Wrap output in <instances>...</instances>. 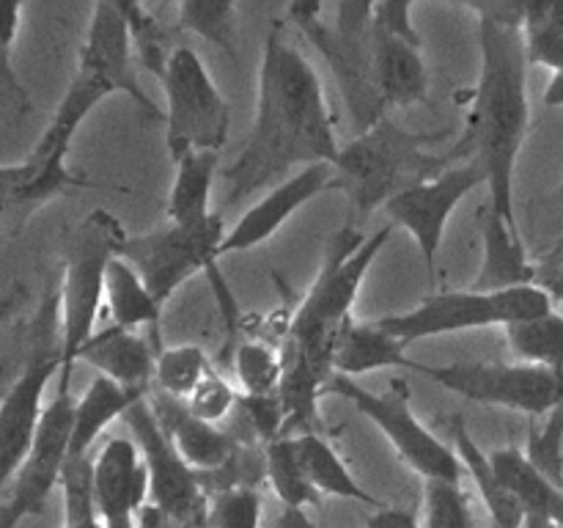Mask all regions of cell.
I'll use <instances>...</instances> for the list:
<instances>
[{"label":"cell","instance_id":"6da1fadb","mask_svg":"<svg viewBox=\"0 0 563 528\" xmlns=\"http://www.w3.org/2000/svg\"><path fill=\"white\" fill-rule=\"evenodd\" d=\"M333 113L322 80L300 50L284 42L280 20H273L258 61V99L251 138L234 165L223 170L234 204L273 185L295 168L339 160Z\"/></svg>","mask_w":563,"mask_h":528},{"label":"cell","instance_id":"7a4b0ae2","mask_svg":"<svg viewBox=\"0 0 563 528\" xmlns=\"http://www.w3.org/2000/svg\"><path fill=\"white\" fill-rule=\"evenodd\" d=\"M478 16L482 69L471 91L465 138L445 157L476 160L487 176V204L511 226L515 212V170L531 127L528 105V58L522 44V0L467 3Z\"/></svg>","mask_w":563,"mask_h":528},{"label":"cell","instance_id":"3957f363","mask_svg":"<svg viewBox=\"0 0 563 528\" xmlns=\"http://www.w3.org/2000/svg\"><path fill=\"white\" fill-rule=\"evenodd\" d=\"M440 138V132L405 130L399 121L385 116L372 130L341 146L339 160L333 163L330 190L344 193L361 215L385 209L390 198L454 165L445 154H427V146Z\"/></svg>","mask_w":563,"mask_h":528},{"label":"cell","instance_id":"277c9868","mask_svg":"<svg viewBox=\"0 0 563 528\" xmlns=\"http://www.w3.org/2000/svg\"><path fill=\"white\" fill-rule=\"evenodd\" d=\"M372 9L374 3H350V0L335 3L330 16H324L328 11L322 3H306V0L286 9V16L300 28L302 36L328 64L355 135L372 130L379 119L388 116L374 82Z\"/></svg>","mask_w":563,"mask_h":528},{"label":"cell","instance_id":"5b68a950","mask_svg":"<svg viewBox=\"0 0 563 528\" xmlns=\"http://www.w3.org/2000/svg\"><path fill=\"white\" fill-rule=\"evenodd\" d=\"M124 229L104 209H93L77 223L64 248V275L58 289L60 374L58 388L69 391L77 355L97 333L99 308L104 302L108 267L119 256Z\"/></svg>","mask_w":563,"mask_h":528},{"label":"cell","instance_id":"8992f818","mask_svg":"<svg viewBox=\"0 0 563 528\" xmlns=\"http://www.w3.org/2000/svg\"><path fill=\"white\" fill-rule=\"evenodd\" d=\"M55 374H60V322L58 295H49L33 319L22 369L0 394V493L14 482L31 451L47 410L44 391Z\"/></svg>","mask_w":563,"mask_h":528},{"label":"cell","instance_id":"52a82bcc","mask_svg":"<svg viewBox=\"0 0 563 528\" xmlns=\"http://www.w3.org/2000/svg\"><path fill=\"white\" fill-rule=\"evenodd\" d=\"M553 311V297L537 284L511 286V289L484 292L473 289H451V292H432L423 297L412 311L388 314L374 322L385 333L396 336L405 344L412 341L434 339L445 333H465L473 328H489V324H509L528 322V319L544 317Z\"/></svg>","mask_w":563,"mask_h":528},{"label":"cell","instance_id":"ba28073f","mask_svg":"<svg viewBox=\"0 0 563 528\" xmlns=\"http://www.w3.org/2000/svg\"><path fill=\"white\" fill-rule=\"evenodd\" d=\"M324 394L341 396L355 405V410L388 438L401 462L418 476H423V482L462 484L465 468H462L454 446H445L432 429L418 421L410 405V385L405 380H394L385 391H368L357 380L333 374Z\"/></svg>","mask_w":563,"mask_h":528},{"label":"cell","instance_id":"9c48e42d","mask_svg":"<svg viewBox=\"0 0 563 528\" xmlns=\"http://www.w3.org/2000/svg\"><path fill=\"white\" fill-rule=\"evenodd\" d=\"M165 91V146L170 160L190 152H214L229 141L231 108L214 86L201 55L190 47H176L163 75Z\"/></svg>","mask_w":563,"mask_h":528},{"label":"cell","instance_id":"30bf717a","mask_svg":"<svg viewBox=\"0 0 563 528\" xmlns=\"http://www.w3.org/2000/svg\"><path fill=\"white\" fill-rule=\"evenodd\" d=\"M390 231H394V226L388 223L379 231H374L372 237H366L357 229L344 226L328 242L322 267H319L306 300L297 306L295 317L289 322L295 328L308 330V333L339 339L341 328L352 317V306H355L357 295H361V286L366 280L368 270L377 262L383 248L388 245Z\"/></svg>","mask_w":563,"mask_h":528},{"label":"cell","instance_id":"8fae6325","mask_svg":"<svg viewBox=\"0 0 563 528\" xmlns=\"http://www.w3.org/2000/svg\"><path fill=\"white\" fill-rule=\"evenodd\" d=\"M225 240V223L220 212L198 226H165L148 234L124 237L119 258H124L143 278L159 302H168L179 286L196 273L218 267L220 245Z\"/></svg>","mask_w":563,"mask_h":528},{"label":"cell","instance_id":"7c38bea8","mask_svg":"<svg viewBox=\"0 0 563 528\" xmlns=\"http://www.w3.org/2000/svg\"><path fill=\"white\" fill-rule=\"evenodd\" d=\"M421 374L467 402L506 407L533 418L548 416L563 402V380L526 363H423Z\"/></svg>","mask_w":563,"mask_h":528},{"label":"cell","instance_id":"4fadbf2b","mask_svg":"<svg viewBox=\"0 0 563 528\" xmlns=\"http://www.w3.org/2000/svg\"><path fill=\"white\" fill-rule=\"evenodd\" d=\"M132 429L137 449L148 468V504L163 509L179 528L207 526L209 495L198 479L196 468L187 465L168 435L159 427L152 405L146 399L135 402L124 416Z\"/></svg>","mask_w":563,"mask_h":528},{"label":"cell","instance_id":"5bb4252c","mask_svg":"<svg viewBox=\"0 0 563 528\" xmlns=\"http://www.w3.org/2000/svg\"><path fill=\"white\" fill-rule=\"evenodd\" d=\"M482 185H487L482 165L476 160H462L385 204L390 226H399L416 240L423 256V267H427L429 286L438 284V256L449 218Z\"/></svg>","mask_w":563,"mask_h":528},{"label":"cell","instance_id":"9a60e30c","mask_svg":"<svg viewBox=\"0 0 563 528\" xmlns=\"http://www.w3.org/2000/svg\"><path fill=\"white\" fill-rule=\"evenodd\" d=\"M416 6L385 0L372 9L374 82L385 110L410 108L427 99L429 75L421 53V33L412 22Z\"/></svg>","mask_w":563,"mask_h":528},{"label":"cell","instance_id":"2e32d148","mask_svg":"<svg viewBox=\"0 0 563 528\" xmlns=\"http://www.w3.org/2000/svg\"><path fill=\"white\" fill-rule=\"evenodd\" d=\"M75 405V396L69 391L58 388L49 399L47 410H44L31 451H27L25 462L16 471L9 495L3 498V506L16 522H22L25 517L42 515L49 493L60 484V473H64L66 460H69Z\"/></svg>","mask_w":563,"mask_h":528},{"label":"cell","instance_id":"e0dca14e","mask_svg":"<svg viewBox=\"0 0 563 528\" xmlns=\"http://www.w3.org/2000/svg\"><path fill=\"white\" fill-rule=\"evenodd\" d=\"M75 187H93V182L75 174L66 157L31 152L22 163L0 165V237L22 234L38 209Z\"/></svg>","mask_w":563,"mask_h":528},{"label":"cell","instance_id":"ac0fdd59","mask_svg":"<svg viewBox=\"0 0 563 528\" xmlns=\"http://www.w3.org/2000/svg\"><path fill=\"white\" fill-rule=\"evenodd\" d=\"M77 64L102 75L115 88V94L130 97L146 113V119H165L163 110L154 105V99L143 91L141 80H137L135 53H132L130 31H126V20L119 3L93 6L86 38L77 53Z\"/></svg>","mask_w":563,"mask_h":528},{"label":"cell","instance_id":"d6986e66","mask_svg":"<svg viewBox=\"0 0 563 528\" xmlns=\"http://www.w3.org/2000/svg\"><path fill=\"white\" fill-rule=\"evenodd\" d=\"M93 498L104 528H135L148 504V468L135 440H104L93 457Z\"/></svg>","mask_w":563,"mask_h":528},{"label":"cell","instance_id":"ffe728a7","mask_svg":"<svg viewBox=\"0 0 563 528\" xmlns=\"http://www.w3.org/2000/svg\"><path fill=\"white\" fill-rule=\"evenodd\" d=\"M330 179H333V165L319 163L300 168L297 174H291L289 179H284L280 185H275L262 201L253 204L240 220H236L234 229L225 231V240L220 245L218 256H229V253H245L253 248L264 245L269 237H275L280 231V226L291 218L295 212H300L308 201L319 196V193L330 190Z\"/></svg>","mask_w":563,"mask_h":528},{"label":"cell","instance_id":"44dd1931","mask_svg":"<svg viewBox=\"0 0 563 528\" xmlns=\"http://www.w3.org/2000/svg\"><path fill=\"white\" fill-rule=\"evenodd\" d=\"M148 405H152L159 427L168 435L170 443L176 446L181 460L190 468H196L198 473L218 471L240 451L242 443L229 429L214 427V424H207L192 416L187 410L185 399H174V396L152 388L148 391Z\"/></svg>","mask_w":563,"mask_h":528},{"label":"cell","instance_id":"7402d4cb","mask_svg":"<svg viewBox=\"0 0 563 528\" xmlns=\"http://www.w3.org/2000/svg\"><path fill=\"white\" fill-rule=\"evenodd\" d=\"M478 226H482L484 258L482 270L467 289L493 295V292L511 289V286L537 284L539 267L528 262L520 231L511 229L489 204L478 209Z\"/></svg>","mask_w":563,"mask_h":528},{"label":"cell","instance_id":"603a6c76","mask_svg":"<svg viewBox=\"0 0 563 528\" xmlns=\"http://www.w3.org/2000/svg\"><path fill=\"white\" fill-rule=\"evenodd\" d=\"M77 361L97 369V374L124 385V388L148 394L154 388V363L157 352L152 350L148 339L137 336L135 330H121L108 324L104 330L88 339Z\"/></svg>","mask_w":563,"mask_h":528},{"label":"cell","instance_id":"cb8c5ba5","mask_svg":"<svg viewBox=\"0 0 563 528\" xmlns=\"http://www.w3.org/2000/svg\"><path fill=\"white\" fill-rule=\"evenodd\" d=\"M335 374L344 377H361L366 372H379V369H410L421 372L423 363L412 361L407 355V344L396 336L385 333L377 322H357L350 317L341 328L339 341L333 352Z\"/></svg>","mask_w":563,"mask_h":528},{"label":"cell","instance_id":"d4e9b609","mask_svg":"<svg viewBox=\"0 0 563 528\" xmlns=\"http://www.w3.org/2000/svg\"><path fill=\"white\" fill-rule=\"evenodd\" d=\"M449 432L451 440H454L456 457H460L462 468H465V473L471 476V482L476 484L478 495H482L495 528H526V509H522L520 501L511 495V490L500 482L493 462H489V454H484V451L478 449V443L473 440V435L467 432L465 421H462L460 416H451Z\"/></svg>","mask_w":563,"mask_h":528},{"label":"cell","instance_id":"484cf974","mask_svg":"<svg viewBox=\"0 0 563 528\" xmlns=\"http://www.w3.org/2000/svg\"><path fill=\"white\" fill-rule=\"evenodd\" d=\"M495 473L500 482L511 490L520 506L526 509L528 520H544L563 528V487L550 482L544 473L528 462L526 451L506 446L489 454Z\"/></svg>","mask_w":563,"mask_h":528},{"label":"cell","instance_id":"4316f807","mask_svg":"<svg viewBox=\"0 0 563 528\" xmlns=\"http://www.w3.org/2000/svg\"><path fill=\"white\" fill-rule=\"evenodd\" d=\"M148 394H137V391L124 388V385L113 383V380L97 377L86 388V394L77 399L75 405V424H71V446L69 457H88L99 435L115 421L124 418L135 402L146 399Z\"/></svg>","mask_w":563,"mask_h":528},{"label":"cell","instance_id":"83f0119b","mask_svg":"<svg viewBox=\"0 0 563 528\" xmlns=\"http://www.w3.org/2000/svg\"><path fill=\"white\" fill-rule=\"evenodd\" d=\"M220 154L214 152H190L176 160L174 187H170L168 215L170 226H198L212 218V185L218 174Z\"/></svg>","mask_w":563,"mask_h":528},{"label":"cell","instance_id":"f1b7e54d","mask_svg":"<svg viewBox=\"0 0 563 528\" xmlns=\"http://www.w3.org/2000/svg\"><path fill=\"white\" fill-rule=\"evenodd\" d=\"M297 449H300L308 479H311V484L317 487V493L322 495V498L330 495V498L355 501V504L372 506L374 512L388 506L379 498H374L363 484H357V479L352 476V471L346 468V462L341 460L339 451H335L333 443L324 440L322 435H297Z\"/></svg>","mask_w":563,"mask_h":528},{"label":"cell","instance_id":"f546056e","mask_svg":"<svg viewBox=\"0 0 563 528\" xmlns=\"http://www.w3.org/2000/svg\"><path fill=\"white\" fill-rule=\"evenodd\" d=\"M104 308L110 314V324L121 330H135L143 324H157L163 314V302L148 292L141 275L115 256L108 267L104 280Z\"/></svg>","mask_w":563,"mask_h":528},{"label":"cell","instance_id":"4dcf8cb0","mask_svg":"<svg viewBox=\"0 0 563 528\" xmlns=\"http://www.w3.org/2000/svg\"><path fill=\"white\" fill-rule=\"evenodd\" d=\"M264 465H267V482L275 490L284 509H306V506L322 504V495L308 479L302 465L297 438H278L264 446Z\"/></svg>","mask_w":563,"mask_h":528},{"label":"cell","instance_id":"1f68e13d","mask_svg":"<svg viewBox=\"0 0 563 528\" xmlns=\"http://www.w3.org/2000/svg\"><path fill=\"white\" fill-rule=\"evenodd\" d=\"M506 330V341H509L511 352L517 361L526 366L544 369L553 372L555 377L563 380V317L550 311L544 317L528 319V322L509 324Z\"/></svg>","mask_w":563,"mask_h":528},{"label":"cell","instance_id":"d6a6232c","mask_svg":"<svg viewBox=\"0 0 563 528\" xmlns=\"http://www.w3.org/2000/svg\"><path fill=\"white\" fill-rule=\"evenodd\" d=\"M22 3L0 0V124H16L33 110V99L14 69V42L20 33Z\"/></svg>","mask_w":563,"mask_h":528},{"label":"cell","instance_id":"836d02e7","mask_svg":"<svg viewBox=\"0 0 563 528\" xmlns=\"http://www.w3.org/2000/svg\"><path fill=\"white\" fill-rule=\"evenodd\" d=\"M522 44L528 66L563 69V3H522Z\"/></svg>","mask_w":563,"mask_h":528},{"label":"cell","instance_id":"e575fe53","mask_svg":"<svg viewBox=\"0 0 563 528\" xmlns=\"http://www.w3.org/2000/svg\"><path fill=\"white\" fill-rule=\"evenodd\" d=\"M236 14H240V9L229 0H181L176 6V31L196 33V36L207 38L209 44L223 50L231 61H236L240 58Z\"/></svg>","mask_w":563,"mask_h":528},{"label":"cell","instance_id":"d590c367","mask_svg":"<svg viewBox=\"0 0 563 528\" xmlns=\"http://www.w3.org/2000/svg\"><path fill=\"white\" fill-rule=\"evenodd\" d=\"M234 372L245 396H275L284 380V355L280 346L264 339L236 341Z\"/></svg>","mask_w":563,"mask_h":528},{"label":"cell","instance_id":"8d00e7d4","mask_svg":"<svg viewBox=\"0 0 563 528\" xmlns=\"http://www.w3.org/2000/svg\"><path fill=\"white\" fill-rule=\"evenodd\" d=\"M212 372L207 352L196 344L168 346L157 352L154 363V391L174 396V399H190L192 391L203 383V377Z\"/></svg>","mask_w":563,"mask_h":528},{"label":"cell","instance_id":"74e56055","mask_svg":"<svg viewBox=\"0 0 563 528\" xmlns=\"http://www.w3.org/2000/svg\"><path fill=\"white\" fill-rule=\"evenodd\" d=\"M121 14L126 20V31H130L132 53L141 66H146L157 80H163L165 69H168L170 55L176 47L170 44V31L159 25L157 16L141 3H119Z\"/></svg>","mask_w":563,"mask_h":528},{"label":"cell","instance_id":"f35d334b","mask_svg":"<svg viewBox=\"0 0 563 528\" xmlns=\"http://www.w3.org/2000/svg\"><path fill=\"white\" fill-rule=\"evenodd\" d=\"M64 522L60 528H104L93 498V457H69L60 473Z\"/></svg>","mask_w":563,"mask_h":528},{"label":"cell","instance_id":"ab89813d","mask_svg":"<svg viewBox=\"0 0 563 528\" xmlns=\"http://www.w3.org/2000/svg\"><path fill=\"white\" fill-rule=\"evenodd\" d=\"M423 528H476L462 484H423Z\"/></svg>","mask_w":563,"mask_h":528},{"label":"cell","instance_id":"60d3db41","mask_svg":"<svg viewBox=\"0 0 563 528\" xmlns=\"http://www.w3.org/2000/svg\"><path fill=\"white\" fill-rule=\"evenodd\" d=\"M522 451L539 473L563 487V402L544 416L542 427H531Z\"/></svg>","mask_w":563,"mask_h":528},{"label":"cell","instance_id":"b9f144b4","mask_svg":"<svg viewBox=\"0 0 563 528\" xmlns=\"http://www.w3.org/2000/svg\"><path fill=\"white\" fill-rule=\"evenodd\" d=\"M262 493L256 487H234L209 498L203 528H262Z\"/></svg>","mask_w":563,"mask_h":528},{"label":"cell","instance_id":"7bdbcfd3","mask_svg":"<svg viewBox=\"0 0 563 528\" xmlns=\"http://www.w3.org/2000/svg\"><path fill=\"white\" fill-rule=\"evenodd\" d=\"M236 402H240V391L212 369V372L203 377V383L192 391L190 399H185V405L196 418L220 427L225 418L234 416Z\"/></svg>","mask_w":563,"mask_h":528},{"label":"cell","instance_id":"ee69618b","mask_svg":"<svg viewBox=\"0 0 563 528\" xmlns=\"http://www.w3.org/2000/svg\"><path fill=\"white\" fill-rule=\"evenodd\" d=\"M366 528H421L416 512L399 509V506H385L368 515Z\"/></svg>","mask_w":563,"mask_h":528},{"label":"cell","instance_id":"f6af8a7d","mask_svg":"<svg viewBox=\"0 0 563 528\" xmlns=\"http://www.w3.org/2000/svg\"><path fill=\"white\" fill-rule=\"evenodd\" d=\"M537 286H542L553 300L563 302V267H555V264L544 262L542 267L537 270Z\"/></svg>","mask_w":563,"mask_h":528},{"label":"cell","instance_id":"bcb514c9","mask_svg":"<svg viewBox=\"0 0 563 528\" xmlns=\"http://www.w3.org/2000/svg\"><path fill=\"white\" fill-rule=\"evenodd\" d=\"M135 528H179V526H176V522L170 520L163 509H157L154 504H146L141 509V515H137Z\"/></svg>","mask_w":563,"mask_h":528},{"label":"cell","instance_id":"7dc6e473","mask_svg":"<svg viewBox=\"0 0 563 528\" xmlns=\"http://www.w3.org/2000/svg\"><path fill=\"white\" fill-rule=\"evenodd\" d=\"M273 528H322L306 515V509H280V515L275 517Z\"/></svg>","mask_w":563,"mask_h":528},{"label":"cell","instance_id":"c3c4849f","mask_svg":"<svg viewBox=\"0 0 563 528\" xmlns=\"http://www.w3.org/2000/svg\"><path fill=\"white\" fill-rule=\"evenodd\" d=\"M542 102L548 105V108H563V69H559L553 77H550Z\"/></svg>","mask_w":563,"mask_h":528},{"label":"cell","instance_id":"681fc988","mask_svg":"<svg viewBox=\"0 0 563 528\" xmlns=\"http://www.w3.org/2000/svg\"><path fill=\"white\" fill-rule=\"evenodd\" d=\"M22 302V289L20 286H14L11 292H5V295H0V324L5 322V319L11 317V314L16 311V306Z\"/></svg>","mask_w":563,"mask_h":528},{"label":"cell","instance_id":"f907efd6","mask_svg":"<svg viewBox=\"0 0 563 528\" xmlns=\"http://www.w3.org/2000/svg\"><path fill=\"white\" fill-rule=\"evenodd\" d=\"M16 526H20V522L9 515V509L3 506V498H0V528H16Z\"/></svg>","mask_w":563,"mask_h":528},{"label":"cell","instance_id":"816d5d0a","mask_svg":"<svg viewBox=\"0 0 563 528\" xmlns=\"http://www.w3.org/2000/svg\"><path fill=\"white\" fill-rule=\"evenodd\" d=\"M526 528H561V526H553V522H544V520H528Z\"/></svg>","mask_w":563,"mask_h":528},{"label":"cell","instance_id":"f5cc1de1","mask_svg":"<svg viewBox=\"0 0 563 528\" xmlns=\"http://www.w3.org/2000/svg\"><path fill=\"white\" fill-rule=\"evenodd\" d=\"M548 264H555V267H563V251H561V253H555V256L550 258Z\"/></svg>","mask_w":563,"mask_h":528}]
</instances>
